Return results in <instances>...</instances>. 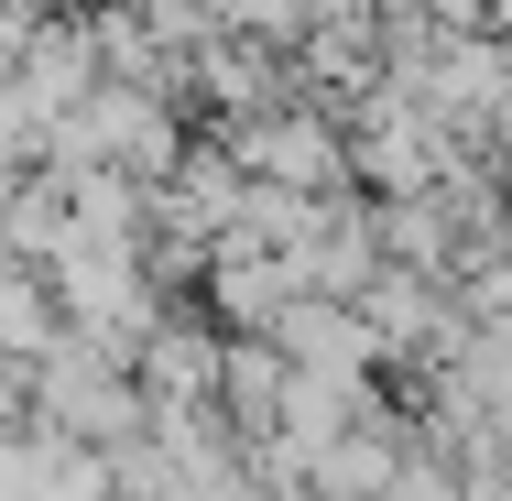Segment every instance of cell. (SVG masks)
I'll return each mask as SVG.
<instances>
[{
	"mask_svg": "<svg viewBox=\"0 0 512 501\" xmlns=\"http://www.w3.org/2000/svg\"><path fill=\"white\" fill-rule=\"evenodd\" d=\"M11 175H22V153H11V142H0V197H11Z\"/></svg>",
	"mask_w": 512,
	"mask_h": 501,
	"instance_id": "cell-7",
	"label": "cell"
},
{
	"mask_svg": "<svg viewBox=\"0 0 512 501\" xmlns=\"http://www.w3.org/2000/svg\"><path fill=\"white\" fill-rule=\"evenodd\" d=\"M218 153H229L240 175H262V186H306V197L349 186V142H338V120L306 109V99H262V109H240V120H218Z\"/></svg>",
	"mask_w": 512,
	"mask_h": 501,
	"instance_id": "cell-1",
	"label": "cell"
},
{
	"mask_svg": "<svg viewBox=\"0 0 512 501\" xmlns=\"http://www.w3.org/2000/svg\"><path fill=\"white\" fill-rule=\"evenodd\" d=\"M44 295H55V316H77L88 338H109L120 360H131V338L164 316V284L142 273V251H99V240H66V251L44 262Z\"/></svg>",
	"mask_w": 512,
	"mask_h": 501,
	"instance_id": "cell-2",
	"label": "cell"
},
{
	"mask_svg": "<svg viewBox=\"0 0 512 501\" xmlns=\"http://www.w3.org/2000/svg\"><path fill=\"white\" fill-rule=\"evenodd\" d=\"M262 338H273L295 371H349V382H371V360H382L349 295H284L273 316H262Z\"/></svg>",
	"mask_w": 512,
	"mask_h": 501,
	"instance_id": "cell-3",
	"label": "cell"
},
{
	"mask_svg": "<svg viewBox=\"0 0 512 501\" xmlns=\"http://www.w3.org/2000/svg\"><path fill=\"white\" fill-rule=\"evenodd\" d=\"M371 501H458V469H447V458H436V447L414 436L404 458H393V480H382Z\"/></svg>",
	"mask_w": 512,
	"mask_h": 501,
	"instance_id": "cell-6",
	"label": "cell"
},
{
	"mask_svg": "<svg viewBox=\"0 0 512 501\" xmlns=\"http://www.w3.org/2000/svg\"><path fill=\"white\" fill-rule=\"evenodd\" d=\"M131 382H142V403H218V338L197 316H153L131 338Z\"/></svg>",
	"mask_w": 512,
	"mask_h": 501,
	"instance_id": "cell-4",
	"label": "cell"
},
{
	"mask_svg": "<svg viewBox=\"0 0 512 501\" xmlns=\"http://www.w3.org/2000/svg\"><path fill=\"white\" fill-rule=\"evenodd\" d=\"M273 393H284V349L262 327L218 338V414H229V436H262L273 425Z\"/></svg>",
	"mask_w": 512,
	"mask_h": 501,
	"instance_id": "cell-5",
	"label": "cell"
}]
</instances>
